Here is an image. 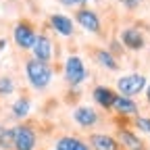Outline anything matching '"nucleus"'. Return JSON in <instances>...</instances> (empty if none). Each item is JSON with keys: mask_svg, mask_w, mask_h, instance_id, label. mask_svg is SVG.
<instances>
[{"mask_svg": "<svg viewBox=\"0 0 150 150\" xmlns=\"http://www.w3.org/2000/svg\"><path fill=\"white\" fill-rule=\"evenodd\" d=\"M90 142L96 150H117V142L106 134H94L90 136Z\"/></svg>", "mask_w": 150, "mask_h": 150, "instance_id": "13", "label": "nucleus"}, {"mask_svg": "<svg viewBox=\"0 0 150 150\" xmlns=\"http://www.w3.org/2000/svg\"><path fill=\"white\" fill-rule=\"evenodd\" d=\"M15 92V81L11 77H0V96H8Z\"/></svg>", "mask_w": 150, "mask_h": 150, "instance_id": "19", "label": "nucleus"}, {"mask_svg": "<svg viewBox=\"0 0 150 150\" xmlns=\"http://www.w3.org/2000/svg\"><path fill=\"white\" fill-rule=\"evenodd\" d=\"M136 125H138V129H142V131H148V134H150V119H148V117H138Z\"/></svg>", "mask_w": 150, "mask_h": 150, "instance_id": "20", "label": "nucleus"}, {"mask_svg": "<svg viewBox=\"0 0 150 150\" xmlns=\"http://www.w3.org/2000/svg\"><path fill=\"white\" fill-rule=\"evenodd\" d=\"M117 90L121 96L125 98H131V96H138L140 92L146 90V77L140 73H129V75H123V77L117 79Z\"/></svg>", "mask_w": 150, "mask_h": 150, "instance_id": "2", "label": "nucleus"}, {"mask_svg": "<svg viewBox=\"0 0 150 150\" xmlns=\"http://www.w3.org/2000/svg\"><path fill=\"white\" fill-rule=\"evenodd\" d=\"M35 140V131L29 125H17L13 129V150H33Z\"/></svg>", "mask_w": 150, "mask_h": 150, "instance_id": "3", "label": "nucleus"}, {"mask_svg": "<svg viewBox=\"0 0 150 150\" xmlns=\"http://www.w3.org/2000/svg\"><path fill=\"white\" fill-rule=\"evenodd\" d=\"M13 40H15V44L19 48H23V50L31 48L33 42H35V31H33V27L27 21H19L15 25V29H13Z\"/></svg>", "mask_w": 150, "mask_h": 150, "instance_id": "5", "label": "nucleus"}, {"mask_svg": "<svg viewBox=\"0 0 150 150\" xmlns=\"http://www.w3.org/2000/svg\"><path fill=\"white\" fill-rule=\"evenodd\" d=\"M4 46H6V42H4V40H0V50H2Z\"/></svg>", "mask_w": 150, "mask_h": 150, "instance_id": "23", "label": "nucleus"}, {"mask_svg": "<svg viewBox=\"0 0 150 150\" xmlns=\"http://www.w3.org/2000/svg\"><path fill=\"white\" fill-rule=\"evenodd\" d=\"M56 150H90L88 144H83L79 138H61L59 142H56Z\"/></svg>", "mask_w": 150, "mask_h": 150, "instance_id": "14", "label": "nucleus"}, {"mask_svg": "<svg viewBox=\"0 0 150 150\" xmlns=\"http://www.w3.org/2000/svg\"><path fill=\"white\" fill-rule=\"evenodd\" d=\"M29 110H31V102H29L27 98H19V100H15V104H13V115H15L17 119L27 117Z\"/></svg>", "mask_w": 150, "mask_h": 150, "instance_id": "16", "label": "nucleus"}, {"mask_svg": "<svg viewBox=\"0 0 150 150\" xmlns=\"http://www.w3.org/2000/svg\"><path fill=\"white\" fill-rule=\"evenodd\" d=\"M86 2H92V0H61V4H65V6H79Z\"/></svg>", "mask_w": 150, "mask_h": 150, "instance_id": "21", "label": "nucleus"}, {"mask_svg": "<svg viewBox=\"0 0 150 150\" xmlns=\"http://www.w3.org/2000/svg\"><path fill=\"white\" fill-rule=\"evenodd\" d=\"M140 2V0H125V4H127V8H136V4Z\"/></svg>", "mask_w": 150, "mask_h": 150, "instance_id": "22", "label": "nucleus"}, {"mask_svg": "<svg viewBox=\"0 0 150 150\" xmlns=\"http://www.w3.org/2000/svg\"><path fill=\"white\" fill-rule=\"evenodd\" d=\"M25 73H27V79L35 90H44L48 88L50 79H52V69L48 67V63H40V61H27L25 65Z\"/></svg>", "mask_w": 150, "mask_h": 150, "instance_id": "1", "label": "nucleus"}, {"mask_svg": "<svg viewBox=\"0 0 150 150\" xmlns=\"http://www.w3.org/2000/svg\"><path fill=\"white\" fill-rule=\"evenodd\" d=\"M65 79L71 86H77L86 79V67L79 56H69L65 63Z\"/></svg>", "mask_w": 150, "mask_h": 150, "instance_id": "4", "label": "nucleus"}, {"mask_svg": "<svg viewBox=\"0 0 150 150\" xmlns=\"http://www.w3.org/2000/svg\"><path fill=\"white\" fill-rule=\"evenodd\" d=\"M112 108H115L119 115H136L138 112V104L131 98H125V96H117L115 102H112Z\"/></svg>", "mask_w": 150, "mask_h": 150, "instance_id": "12", "label": "nucleus"}, {"mask_svg": "<svg viewBox=\"0 0 150 150\" xmlns=\"http://www.w3.org/2000/svg\"><path fill=\"white\" fill-rule=\"evenodd\" d=\"M50 27L61 35H71L73 33V19L67 17V15H52L50 17Z\"/></svg>", "mask_w": 150, "mask_h": 150, "instance_id": "10", "label": "nucleus"}, {"mask_svg": "<svg viewBox=\"0 0 150 150\" xmlns=\"http://www.w3.org/2000/svg\"><path fill=\"white\" fill-rule=\"evenodd\" d=\"M31 50H33L35 61H40V63H48L52 59V42L48 40V35H35Z\"/></svg>", "mask_w": 150, "mask_h": 150, "instance_id": "6", "label": "nucleus"}, {"mask_svg": "<svg viewBox=\"0 0 150 150\" xmlns=\"http://www.w3.org/2000/svg\"><path fill=\"white\" fill-rule=\"evenodd\" d=\"M77 23L86 29V31H90V33H96L98 29H100V19H98V15L94 13V11H90V8H81V11H77Z\"/></svg>", "mask_w": 150, "mask_h": 150, "instance_id": "7", "label": "nucleus"}, {"mask_svg": "<svg viewBox=\"0 0 150 150\" xmlns=\"http://www.w3.org/2000/svg\"><path fill=\"white\" fill-rule=\"evenodd\" d=\"M0 148H13V129L0 125Z\"/></svg>", "mask_w": 150, "mask_h": 150, "instance_id": "18", "label": "nucleus"}, {"mask_svg": "<svg viewBox=\"0 0 150 150\" xmlns=\"http://www.w3.org/2000/svg\"><path fill=\"white\" fill-rule=\"evenodd\" d=\"M115 92H112L110 88L106 86H96L94 88V100H96V104L104 106V108H112V102H115Z\"/></svg>", "mask_w": 150, "mask_h": 150, "instance_id": "11", "label": "nucleus"}, {"mask_svg": "<svg viewBox=\"0 0 150 150\" xmlns=\"http://www.w3.org/2000/svg\"><path fill=\"white\" fill-rule=\"evenodd\" d=\"M146 94H148V100H150V86H146Z\"/></svg>", "mask_w": 150, "mask_h": 150, "instance_id": "24", "label": "nucleus"}, {"mask_svg": "<svg viewBox=\"0 0 150 150\" xmlns=\"http://www.w3.org/2000/svg\"><path fill=\"white\" fill-rule=\"evenodd\" d=\"M121 140L129 150H142V140L136 138L131 131H121Z\"/></svg>", "mask_w": 150, "mask_h": 150, "instance_id": "17", "label": "nucleus"}, {"mask_svg": "<svg viewBox=\"0 0 150 150\" xmlns=\"http://www.w3.org/2000/svg\"><path fill=\"white\" fill-rule=\"evenodd\" d=\"M73 119L77 121L81 127H92L98 123V112L92 106H77L73 110Z\"/></svg>", "mask_w": 150, "mask_h": 150, "instance_id": "8", "label": "nucleus"}, {"mask_svg": "<svg viewBox=\"0 0 150 150\" xmlns=\"http://www.w3.org/2000/svg\"><path fill=\"white\" fill-rule=\"evenodd\" d=\"M121 42L129 48V50H140L144 48V33L140 29H134V27H129V29H123L121 31Z\"/></svg>", "mask_w": 150, "mask_h": 150, "instance_id": "9", "label": "nucleus"}, {"mask_svg": "<svg viewBox=\"0 0 150 150\" xmlns=\"http://www.w3.org/2000/svg\"><path fill=\"white\" fill-rule=\"evenodd\" d=\"M96 61H98L102 67L110 69V71H117V69H119V63L115 61V56H112L110 52H106V50H98V52H96Z\"/></svg>", "mask_w": 150, "mask_h": 150, "instance_id": "15", "label": "nucleus"}]
</instances>
